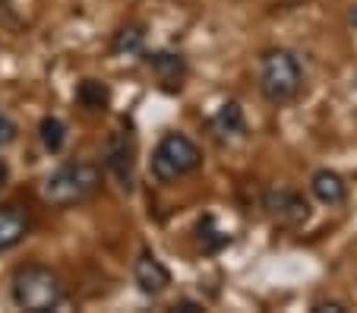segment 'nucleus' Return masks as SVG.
Listing matches in <instances>:
<instances>
[{
  "label": "nucleus",
  "instance_id": "obj_1",
  "mask_svg": "<svg viewBox=\"0 0 357 313\" xmlns=\"http://www.w3.org/2000/svg\"><path fill=\"white\" fill-rule=\"evenodd\" d=\"M63 282L61 275L45 263H26L20 266L10 279V298L20 310L29 313H47L63 304Z\"/></svg>",
  "mask_w": 357,
  "mask_h": 313
},
{
  "label": "nucleus",
  "instance_id": "obj_2",
  "mask_svg": "<svg viewBox=\"0 0 357 313\" xmlns=\"http://www.w3.org/2000/svg\"><path fill=\"white\" fill-rule=\"evenodd\" d=\"M259 92L269 105H288L301 96L303 89V70L294 51L288 48H269L259 57Z\"/></svg>",
  "mask_w": 357,
  "mask_h": 313
},
{
  "label": "nucleus",
  "instance_id": "obj_3",
  "mask_svg": "<svg viewBox=\"0 0 357 313\" xmlns=\"http://www.w3.org/2000/svg\"><path fill=\"white\" fill-rule=\"evenodd\" d=\"M101 187V171L92 162H70L41 181V199L51 206H76Z\"/></svg>",
  "mask_w": 357,
  "mask_h": 313
},
{
  "label": "nucleus",
  "instance_id": "obj_4",
  "mask_svg": "<svg viewBox=\"0 0 357 313\" xmlns=\"http://www.w3.org/2000/svg\"><path fill=\"white\" fill-rule=\"evenodd\" d=\"M202 168V149L187 133H165L162 143L152 152V174L162 184H174L181 177Z\"/></svg>",
  "mask_w": 357,
  "mask_h": 313
},
{
  "label": "nucleus",
  "instance_id": "obj_5",
  "mask_svg": "<svg viewBox=\"0 0 357 313\" xmlns=\"http://www.w3.org/2000/svg\"><path fill=\"white\" fill-rule=\"evenodd\" d=\"M101 162L105 171L114 177V184L121 193H133L136 184V137L130 130H114L105 139V149H101Z\"/></svg>",
  "mask_w": 357,
  "mask_h": 313
},
{
  "label": "nucleus",
  "instance_id": "obj_6",
  "mask_svg": "<svg viewBox=\"0 0 357 313\" xmlns=\"http://www.w3.org/2000/svg\"><path fill=\"white\" fill-rule=\"evenodd\" d=\"M263 209L269 212V218L282 228H301L303 222L310 218V203H307V197L297 190H288V187H278V190L266 193Z\"/></svg>",
  "mask_w": 357,
  "mask_h": 313
},
{
  "label": "nucleus",
  "instance_id": "obj_7",
  "mask_svg": "<svg viewBox=\"0 0 357 313\" xmlns=\"http://www.w3.org/2000/svg\"><path fill=\"white\" fill-rule=\"evenodd\" d=\"M133 282L146 298H158V294L168 291L171 273H168V266H165L152 250H142L133 263Z\"/></svg>",
  "mask_w": 357,
  "mask_h": 313
},
{
  "label": "nucleus",
  "instance_id": "obj_8",
  "mask_svg": "<svg viewBox=\"0 0 357 313\" xmlns=\"http://www.w3.org/2000/svg\"><path fill=\"white\" fill-rule=\"evenodd\" d=\"M29 228H32V215H29L26 206H20V203L0 206V253H7L16 244H22Z\"/></svg>",
  "mask_w": 357,
  "mask_h": 313
},
{
  "label": "nucleus",
  "instance_id": "obj_9",
  "mask_svg": "<svg viewBox=\"0 0 357 313\" xmlns=\"http://www.w3.org/2000/svg\"><path fill=\"white\" fill-rule=\"evenodd\" d=\"M146 63L152 67V73L158 76L165 92H181L183 89V79H187V61L183 54H174V51H155L149 54Z\"/></svg>",
  "mask_w": 357,
  "mask_h": 313
},
{
  "label": "nucleus",
  "instance_id": "obj_10",
  "mask_svg": "<svg viewBox=\"0 0 357 313\" xmlns=\"http://www.w3.org/2000/svg\"><path fill=\"white\" fill-rule=\"evenodd\" d=\"M310 190L323 206H342L344 199H348V184H344V177L332 168H319L317 174L310 177Z\"/></svg>",
  "mask_w": 357,
  "mask_h": 313
},
{
  "label": "nucleus",
  "instance_id": "obj_11",
  "mask_svg": "<svg viewBox=\"0 0 357 313\" xmlns=\"http://www.w3.org/2000/svg\"><path fill=\"white\" fill-rule=\"evenodd\" d=\"M212 130H215L222 139H231V137H243L247 133V121H243V111L237 102H228L218 108V114L212 117Z\"/></svg>",
  "mask_w": 357,
  "mask_h": 313
},
{
  "label": "nucleus",
  "instance_id": "obj_12",
  "mask_svg": "<svg viewBox=\"0 0 357 313\" xmlns=\"http://www.w3.org/2000/svg\"><path fill=\"white\" fill-rule=\"evenodd\" d=\"M76 102L89 111H105L111 102V89L101 79H82L79 86H76Z\"/></svg>",
  "mask_w": 357,
  "mask_h": 313
},
{
  "label": "nucleus",
  "instance_id": "obj_13",
  "mask_svg": "<svg viewBox=\"0 0 357 313\" xmlns=\"http://www.w3.org/2000/svg\"><path fill=\"white\" fill-rule=\"evenodd\" d=\"M38 137H41V146H45L51 155H57V152L67 146V123L61 121V117H41L38 123Z\"/></svg>",
  "mask_w": 357,
  "mask_h": 313
},
{
  "label": "nucleus",
  "instance_id": "obj_14",
  "mask_svg": "<svg viewBox=\"0 0 357 313\" xmlns=\"http://www.w3.org/2000/svg\"><path fill=\"white\" fill-rule=\"evenodd\" d=\"M142 45H146V32H142V26H123V29L114 32L111 51H114V54H139Z\"/></svg>",
  "mask_w": 357,
  "mask_h": 313
},
{
  "label": "nucleus",
  "instance_id": "obj_15",
  "mask_svg": "<svg viewBox=\"0 0 357 313\" xmlns=\"http://www.w3.org/2000/svg\"><path fill=\"white\" fill-rule=\"evenodd\" d=\"M199 244H202V250H209V253H215L218 247L228 244V234L215 231V218L212 215L199 218Z\"/></svg>",
  "mask_w": 357,
  "mask_h": 313
},
{
  "label": "nucleus",
  "instance_id": "obj_16",
  "mask_svg": "<svg viewBox=\"0 0 357 313\" xmlns=\"http://www.w3.org/2000/svg\"><path fill=\"white\" fill-rule=\"evenodd\" d=\"M16 139H20V123H16L13 117L7 114V111L0 108V149H7V146H13Z\"/></svg>",
  "mask_w": 357,
  "mask_h": 313
},
{
  "label": "nucleus",
  "instance_id": "obj_17",
  "mask_svg": "<svg viewBox=\"0 0 357 313\" xmlns=\"http://www.w3.org/2000/svg\"><path fill=\"white\" fill-rule=\"evenodd\" d=\"M171 310H174V313H202L206 307H202L199 300H187V298H183V300H174V304H171Z\"/></svg>",
  "mask_w": 357,
  "mask_h": 313
},
{
  "label": "nucleus",
  "instance_id": "obj_18",
  "mask_svg": "<svg viewBox=\"0 0 357 313\" xmlns=\"http://www.w3.org/2000/svg\"><path fill=\"white\" fill-rule=\"evenodd\" d=\"M342 310H344L342 300H317L313 304V313H342Z\"/></svg>",
  "mask_w": 357,
  "mask_h": 313
},
{
  "label": "nucleus",
  "instance_id": "obj_19",
  "mask_svg": "<svg viewBox=\"0 0 357 313\" xmlns=\"http://www.w3.org/2000/svg\"><path fill=\"white\" fill-rule=\"evenodd\" d=\"M10 184V165H7V158H0V190Z\"/></svg>",
  "mask_w": 357,
  "mask_h": 313
},
{
  "label": "nucleus",
  "instance_id": "obj_20",
  "mask_svg": "<svg viewBox=\"0 0 357 313\" xmlns=\"http://www.w3.org/2000/svg\"><path fill=\"white\" fill-rule=\"evenodd\" d=\"M348 20H351V22H354V26H357V7H351V13H348Z\"/></svg>",
  "mask_w": 357,
  "mask_h": 313
}]
</instances>
